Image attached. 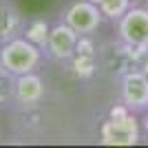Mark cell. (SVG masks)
<instances>
[{"instance_id":"obj_1","label":"cell","mask_w":148,"mask_h":148,"mask_svg":"<svg viewBox=\"0 0 148 148\" xmlns=\"http://www.w3.org/2000/svg\"><path fill=\"white\" fill-rule=\"evenodd\" d=\"M142 135V126L137 122V115L130 113L126 106L113 108L108 119L102 124L99 142L104 146H135Z\"/></svg>"},{"instance_id":"obj_2","label":"cell","mask_w":148,"mask_h":148,"mask_svg":"<svg viewBox=\"0 0 148 148\" xmlns=\"http://www.w3.org/2000/svg\"><path fill=\"white\" fill-rule=\"evenodd\" d=\"M42 49L27 40L25 36H18L0 47V64H5L13 75L33 73L42 62Z\"/></svg>"},{"instance_id":"obj_3","label":"cell","mask_w":148,"mask_h":148,"mask_svg":"<svg viewBox=\"0 0 148 148\" xmlns=\"http://www.w3.org/2000/svg\"><path fill=\"white\" fill-rule=\"evenodd\" d=\"M117 38L122 44L148 49V7H130L117 20Z\"/></svg>"},{"instance_id":"obj_4","label":"cell","mask_w":148,"mask_h":148,"mask_svg":"<svg viewBox=\"0 0 148 148\" xmlns=\"http://www.w3.org/2000/svg\"><path fill=\"white\" fill-rule=\"evenodd\" d=\"M62 20L73 27L80 36H93L104 22V13L93 0H75L64 9Z\"/></svg>"},{"instance_id":"obj_5","label":"cell","mask_w":148,"mask_h":148,"mask_svg":"<svg viewBox=\"0 0 148 148\" xmlns=\"http://www.w3.org/2000/svg\"><path fill=\"white\" fill-rule=\"evenodd\" d=\"M77 42H80V33L69 27L64 20H60L58 25L51 27L49 31V40L44 44V56L51 58L56 62H69L75 56V49H77Z\"/></svg>"},{"instance_id":"obj_6","label":"cell","mask_w":148,"mask_h":148,"mask_svg":"<svg viewBox=\"0 0 148 148\" xmlns=\"http://www.w3.org/2000/svg\"><path fill=\"white\" fill-rule=\"evenodd\" d=\"M122 104L135 115L148 113V75L142 69L128 71L122 77Z\"/></svg>"},{"instance_id":"obj_7","label":"cell","mask_w":148,"mask_h":148,"mask_svg":"<svg viewBox=\"0 0 148 148\" xmlns=\"http://www.w3.org/2000/svg\"><path fill=\"white\" fill-rule=\"evenodd\" d=\"M27 16L22 13L16 2L11 0H0V47L18 36H25L27 29Z\"/></svg>"},{"instance_id":"obj_8","label":"cell","mask_w":148,"mask_h":148,"mask_svg":"<svg viewBox=\"0 0 148 148\" xmlns=\"http://www.w3.org/2000/svg\"><path fill=\"white\" fill-rule=\"evenodd\" d=\"M42 97H44V82L36 71L33 73H25V75H16V93H13V99L22 108L38 106L42 102Z\"/></svg>"},{"instance_id":"obj_9","label":"cell","mask_w":148,"mask_h":148,"mask_svg":"<svg viewBox=\"0 0 148 148\" xmlns=\"http://www.w3.org/2000/svg\"><path fill=\"white\" fill-rule=\"evenodd\" d=\"M73 60V69L80 77H88L95 71V44H93L91 36H80V42H77V49H75V56L71 58Z\"/></svg>"},{"instance_id":"obj_10","label":"cell","mask_w":148,"mask_h":148,"mask_svg":"<svg viewBox=\"0 0 148 148\" xmlns=\"http://www.w3.org/2000/svg\"><path fill=\"white\" fill-rule=\"evenodd\" d=\"M106 20H119L133 7V0H93Z\"/></svg>"},{"instance_id":"obj_11","label":"cell","mask_w":148,"mask_h":148,"mask_svg":"<svg viewBox=\"0 0 148 148\" xmlns=\"http://www.w3.org/2000/svg\"><path fill=\"white\" fill-rule=\"evenodd\" d=\"M49 31H51V27L47 25L44 20H29V22H27V29H25V38L31 40L33 44H38L40 49H44V44L49 40Z\"/></svg>"},{"instance_id":"obj_12","label":"cell","mask_w":148,"mask_h":148,"mask_svg":"<svg viewBox=\"0 0 148 148\" xmlns=\"http://www.w3.org/2000/svg\"><path fill=\"white\" fill-rule=\"evenodd\" d=\"M13 93H16V75L5 64H0V106L9 104L13 99Z\"/></svg>"},{"instance_id":"obj_13","label":"cell","mask_w":148,"mask_h":148,"mask_svg":"<svg viewBox=\"0 0 148 148\" xmlns=\"http://www.w3.org/2000/svg\"><path fill=\"white\" fill-rule=\"evenodd\" d=\"M142 71L148 75V49L144 51V58H142Z\"/></svg>"}]
</instances>
